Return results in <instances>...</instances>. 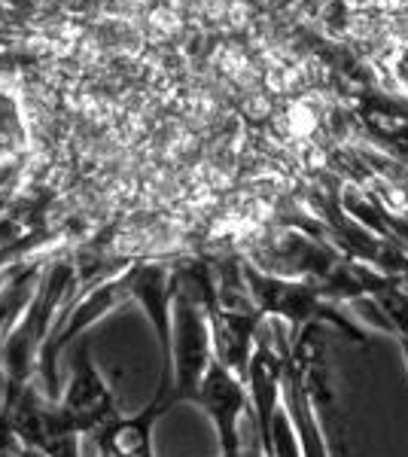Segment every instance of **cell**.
Instances as JSON below:
<instances>
[{
  "instance_id": "cell-1",
  "label": "cell",
  "mask_w": 408,
  "mask_h": 457,
  "mask_svg": "<svg viewBox=\"0 0 408 457\" xmlns=\"http://www.w3.org/2000/svg\"><path fill=\"white\" fill-rule=\"evenodd\" d=\"M73 284H77V265L68 256L46 262L31 305L25 308V314L19 317V323L0 345V415L12 409L21 390L31 385V378L40 372V360L49 336L62 323L58 320V308L68 299Z\"/></svg>"
},
{
  "instance_id": "cell-2",
  "label": "cell",
  "mask_w": 408,
  "mask_h": 457,
  "mask_svg": "<svg viewBox=\"0 0 408 457\" xmlns=\"http://www.w3.org/2000/svg\"><path fill=\"white\" fill-rule=\"evenodd\" d=\"M241 275L244 287H247V296L259 308V314L280 320L293 336L302 333L311 323H323V327L345 333L351 342H369L366 329L360 323H354L347 312H341L338 302L326 290V284L308 281V278L274 275V271L259 269L256 262H244Z\"/></svg>"
},
{
  "instance_id": "cell-3",
  "label": "cell",
  "mask_w": 408,
  "mask_h": 457,
  "mask_svg": "<svg viewBox=\"0 0 408 457\" xmlns=\"http://www.w3.org/2000/svg\"><path fill=\"white\" fill-rule=\"evenodd\" d=\"M213 333L204 299L177 278L174 329H171V390L174 403H192L213 366Z\"/></svg>"
},
{
  "instance_id": "cell-4",
  "label": "cell",
  "mask_w": 408,
  "mask_h": 457,
  "mask_svg": "<svg viewBox=\"0 0 408 457\" xmlns=\"http://www.w3.org/2000/svg\"><path fill=\"white\" fill-rule=\"evenodd\" d=\"M58 409L83 439L95 436L104 427L122 418L113 387L107 385L104 372L95 363L88 342H77V351H73L71 360V378L64 385L62 396H58Z\"/></svg>"
},
{
  "instance_id": "cell-5",
  "label": "cell",
  "mask_w": 408,
  "mask_h": 457,
  "mask_svg": "<svg viewBox=\"0 0 408 457\" xmlns=\"http://www.w3.org/2000/svg\"><path fill=\"white\" fill-rule=\"evenodd\" d=\"M196 405H202L204 415L211 418L213 430H217L220 457H244V436L241 421L250 418V394L247 381L241 375L213 360L211 372L204 375L202 390L196 396Z\"/></svg>"
},
{
  "instance_id": "cell-6",
  "label": "cell",
  "mask_w": 408,
  "mask_h": 457,
  "mask_svg": "<svg viewBox=\"0 0 408 457\" xmlns=\"http://www.w3.org/2000/svg\"><path fill=\"white\" fill-rule=\"evenodd\" d=\"M284 405H287L289 418H293L296 436H299V445H302V457H332V445H329V436H326L323 418H321V411H317L314 396H311L299 366L293 363V353H289L287 375H284Z\"/></svg>"
},
{
  "instance_id": "cell-7",
  "label": "cell",
  "mask_w": 408,
  "mask_h": 457,
  "mask_svg": "<svg viewBox=\"0 0 408 457\" xmlns=\"http://www.w3.org/2000/svg\"><path fill=\"white\" fill-rule=\"evenodd\" d=\"M43 262H25L0 284V345L10 336V329L19 323V317L25 314V308L31 305L37 284L43 278Z\"/></svg>"
},
{
  "instance_id": "cell-8",
  "label": "cell",
  "mask_w": 408,
  "mask_h": 457,
  "mask_svg": "<svg viewBox=\"0 0 408 457\" xmlns=\"http://www.w3.org/2000/svg\"><path fill=\"white\" fill-rule=\"evenodd\" d=\"M393 338H396L399 351H403V360H405V366H408V333H393Z\"/></svg>"
}]
</instances>
